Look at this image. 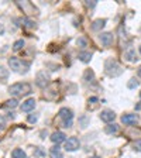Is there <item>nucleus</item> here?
Here are the masks:
<instances>
[{
  "label": "nucleus",
  "mask_w": 141,
  "mask_h": 158,
  "mask_svg": "<svg viewBox=\"0 0 141 158\" xmlns=\"http://www.w3.org/2000/svg\"><path fill=\"white\" fill-rule=\"evenodd\" d=\"M9 66H10V69L13 72H17V74H26L27 71L30 69V64L17 58V57L9 58Z\"/></svg>",
  "instance_id": "f257e3e1"
},
{
  "label": "nucleus",
  "mask_w": 141,
  "mask_h": 158,
  "mask_svg": "<svg viewBox=\"0 0 141 158\" xmlns=\"http://www.w3.org/2000/svg\"><path fill=\"white\" fill-rule=\"evenodd\" d=\"M9 93L11 96H23V95H30L31 93V85L27 82H17L9 86Z\"/></svg>",
  "instance_id": "f03ea898"
},
{
  "label": "nucleus",
  "mask_w": 141,
  "mask_h": 158,
  "mask_svg": "<svg viewBox=\"0 0 141 158\" xmlns=\"http://www.w3.org/2000/svg\"><path fill=\"white\" fill-rule=\"evenodd\" d=\"M104 71H106V74L111 78H116L123 74V69H121V66H120V64L113 58L106 59V62H104Z\"/></svg>",
  "instance_id": "7ed1b4c3"
},
{
  "label": "nucleus",
  "mask_w": 141,
  "mask_h": 158,
  "mask_svg": "<svg viewBox=\"0 0 141 158\" xmlns=\"http://www.w3.org/2000/svg\"><path fill=\"white\" fill-rule=\"evenodd\" d=\"M58 116H60V119L62 120V126L65 127V129H68V127H72L74 112L70 110V109H68V107H62V109H60V112H58Z\"/></svg>",
  "instance_id": "20e7f679"
},
{
  "label": "nucleus",
  "mask_w": 141,
  "mask_h": 158,
  "mask_svg": "<svg viewBox=\"0 0 141 158\" xmlns=\"http://www.w3.org/2000/svg\"><path fill=\"white\" fill-rule=\"evenodd\" d=\"M49 81H51V76H49L48 72H45V71H40L35 76V83L37 86L40 88H45V86H48Z\"/></svg>",
  "instance_id": "39448f33"
},
{
  "label": "nucleus",
  "mask_w": 141,
  "mask_h": 158,
  "mask_svg": "<svg viewBox=\"0 0 141 158\" xmlns=\"http://www.w3.org/2000/svg\"><path fill=\"white\" fill-rule=\"evenodd\" d=\"M81 148V141L76 137H69V138L65 141V150L72 152V151H76Z\"/></svg>",
  "instance_id": "423d86ee"
},
{
  "label": "nucleus",
  "mask_w": 141,
  "mask_h": 158,
  "mask_svg": "<svg viewBox=\"0 0 141 158\" xmlns=\"http://www.w3.org/2000/svg\"><path fill=\"white\" fill-rule=\"evenodd\" d=\"M121 121L126 126H134V124H137L138 116L137 114H133V113H126L121 116Z\"/></svg>",
  "instance_id": "0eeeda50"
},
{
  "label": "nucleus",
  "mask_w": 141,
  "mask_h": 158,
  "mask_svg": "<svg viewBox=\"0 0 141 158\" xmlns=\"http://www.w3.org/2000/svg\"><path fill=\"white\" fill-rule=\"evenodd\" d=\"M100 119L104 123H111V121H114V119H116V113L113 110H110V109H104L100 113Z\"/></svg>",
  "instance_id": "6e6552de"
},
{
  "label": "nucleus",
  "mask_w": 141,
  "mask_h": 158,
  "mask_svg": "<svg viewBox=\"0 0 141 158\" xmlns=\"http://www.w3.org/2000/svg\"><path fill=\"white\" fill-rule=\"evenodd\" d=\"M99 40L102 41V44H103L104 47H110V45L113 44V41H114V35L111 33H102L100 35H99Z\"/></svg>",
  "instance_id": "1a4fd4ad"
},
{
  "label": "nucleus",
  "mask_w": 141,
  "mask_h": 158,
  "mask_svg": "<svg viewBox=\"0 0 141 158\" xmlns=\"http://www.w3.org/2000/svg\"><path fill=\"white\" fill-rule=\"evenodd\" d=\"M49 138H51V141H52V143H55L56 145L67 141V136H65L62 131H54L51 134V137H49Z\"/></svg>",
  "instance_id": "9d476101"
},
{
  "label": "nucleus",
  "mask_w": 141,
  "mask_h": 158,
  "mask_svg": "<svg viewBox=\"0 0 141 158\" xmlns=\"http://www.w3.org/2000/svg\"><path fill=\"white\" fill-rule=\"evenodd\" d=\"M35 109V99H33V97H30V99H27L23 102L21 105V112H26V113H28V112L34 110Z\"/></svg>",
  "instance_id": "9b49d317"
},
{
  "label": "nucleus",
  "mask_w": 141,
  "mask_h": 158,
  "mask_svg": "<svg viewBox=\"0 0 141 158\" xmlns=\"http://www.w3.org/2000/svg\"><path fill=\"white\" fill-rule=\"evenodd\" d=\"M124 58L128 61V62H136L137 61V54H136V50L134 48H127L124 51Z\"/></svg>",
  "instance_id": "f8f14e48"
},
{
  "label": "nucleus",
  "mask_w": 141,
  "mask_h": 158,
  "mask_svg": "<svg viewBox=\"0 0 141 158\" xmlns=\"http://www.w3.org/2000/svg\"><path fill=\"white\" fill-rule=\"evenodd\" d=\"M104 26H106V20L104 19H97V20H95V21L92 23L90 28H92L93 31H100Z\"/></svg>",
  "instance_id": "ddd939ff"
},
{
  "label": "nucleus",
  "mask_w": 141,
  "mask_h": 158,
  "mask_svg": "<svg viewBox=\"0 0 141 158\" xmlns=\"http://www.w3.org/2000/svg\"><path fill=\"white\" fill-rule=\"evenodd\" d=\"M49 157L51 158H62L63 157L62 150H61L58 145H54V147L49 148Z\"/></svg>",
  "instance_id": "4468645a"
},
{
  "label": "nucleus",
  "mask_w": 141,
  "mask_h": 158,
  "mask_svg": "<svg viewBox=\"0 0 141 158\" xmlns=\"http://www.w3.org/2000/svg\"><path fill=\"white\" fill-rule=\"evenodd\" d=\"M90 59H92V52H89V51H82V52H79V61L88 64Z\"/></svg>",
  "instance_id": "2eb2a0df"
},
{
  "label": "nucleus",
  "mask_w": 141,
  "mask_h": 158,
  "mask_svg": "<svg viewBox=\"0 0 141 158\" xmlns=\"http://www.w3.org/2000/svg\"><path fill=\"white\" fill-rule=\"evenodd\" d=\"M83 81L85 82H93L95 81V72L92 69H86L83 74Z\"/></svg>",
  "instance_id": "dca6fc26"
},
{
  "label": "nucleus",
  "mask_w": 141,
  "mask_h": 158,
  "mask_svg": "<svg viewBox=\"0 0 141 158\" xmlns=\"http://www.w3.org/2000/svg\"><path fill=\"white\" fill-rule=\"evenodd\" d=\"M11 158H27V154L21 148H14L11 152Z\"/></svg>",
  "instance_id": "f3484780"
},
{
  "label": "nucleus",
  "mask_w": 141,
  "mask_h": 158,
  "mask_svg": "<svg viewBox=\"0 0 141 158\" xmlns=\"http://www.w3.org/2000/svg\"><path fill=\"white\" fill-rule=\"evenodd\" d=\"M7 79H9V69H6L4 66H0V82L4 83Z\"/></svg>",
  "instance_id": "a211bd4d"
},
{
  "label": "nucleus",
  "mask_w": 141,
  "mask_h": 158,
  "mask_svg": "<svg viewBox=\"0 0 141 158\" xmlns=\"http://www.w3.org/2000/svg\"><path fill=\"white\" fill-rule=\"evenodd\" d=\"M23 26L27 27V28H35V27H37V23L34 21V20L28 19V17H26V19H23Z\"/></svg>",
  "instance_id": "6ab92c4d"
},
{
  "label": "nucleus",
  "mask_w": 141,
  "mask_h": 158,
  "mask_svg": "<svg viewBox=\"0 0 141 158\" xmlns=\"http://www.w3.org/2000/svg\"><path fill=\"white\" fill-rule=\"evenodd\" d=\"M104 131L107 133V134H116V133L119 131V126L117 124H109V126H106V129H104Z\"/></svg>",
  "instance_id": "aec40b11"
},
{
  "label": "nucleus",
  "mask_w": 141,
  "mask_h": 158,
  "mask_svg": "<svg viewBox=\"0 0 141 158\" xmlns=\"http://www.w3.org/2000/svg\"><path fill=\"white\" fill-rule=\"evenodd\" d=\"M4 106H6V107H11V109H14V107L19 106V100H17V99H10V100H7V102L4 103Z\"/></svg>",
  "instance_id": "412c9836"
},
{
  "label": "nucleus",
  "mask_w": 141,
  "mask_h": 158,
  "mask_svg": "<svg viewBox=\"0 0 141 158\" xmlns=\"http://www.w3.org/2000/svg\"><path fill=\"white\" fill-rule=\"evenodd\" d=\"M23 47H24V40H17L13 44V51H20Z\"/></svg>",
  "instance_id": "4be33fe9"
},
{
  "label": "nucleus",
  "mask_w": 141,
  "mask_h": 158,
  "mask_svg": "<svg viewBox=\"0 0 141 158\" xmlns=\"http://www.w3.org/2000/svg\"><path fill=\"white\" fill-rule=\"evenodd\" d=\"M138 85H140V82H138L137 79H130V82L127 83V86H128L130 89H134V88H137Z\"/></svg>",
  "instance_id": "5701e85b"
},
{
  "label": "nucleus",
  "mask_w": 141,
  "mask_h": 158,
  "mask_svg": "<svg viewBox=\"0 0 141 158\" xmlns=\"http://www.w3.org/2000/svg\"><path fill=\"white\" fill-rule=\"evenodd\" d=\"M76 44L79 45V47H86V45H88V40H86V38H83V37H79L78 38V41H76Z\"/></svg>",
  "instance_id": "b1692460"
},
{
  "label": "nucleus",
  "mask_w": 141,
  "mask_h": 158,
  "mask_svg": "<svg viewBox=\"0 0 141 158\" xmlns=\"http://www.w3.org/2000/svg\"><path fill=\"white\" fill-rule=\"evenodd\" d=\"M6 126H7V123H6V119L0 114V131H3L4 129H6Z\"/></svg>",
  "instance_id": "393cba45"
},
{
  "label": "nucleus",
  "mask_w": 141,
  "mask_h": 158,
  "mask_svg": "<svg viewBox=\"0 0 141 158\" xmlns=\"http://www.w3.org/2000/svg\"><path fill=\"white\" fill-rule=\"evenodd\" d=\"M38 120V114H30V116H28V121H30V123H35V121Z\"/></svg>",
  "instance_id": "a878e982"
},
{
  "label": "nucleus",
  "mask_w": 141,
  "mask_h": 158,
  "mask_svg": "<svg viewBox=\"0 0 141 158\" xmlns=\"http://www.w3.org/2000/svg\"><path fill=\"white\" fill-rule=\"evenodd\" d=\"M134 150L138 151V152H141V140H138V141L134 143Z\"/></svg>",
  "instance_id": "bb28decb"
},
{
  "label": "nucleus",
  "mask_w": 141,
  "mask_h": 158,
  "mask_svg": "<svg viewBox=\"0 0 141 158\" xmlns=\"http://www.w3.org/2000/svg\"><path fill=\"white\" fill-rule=\"evenodd\" d=\"M85 4H86V7L93 9V7H95V6L97 4V2H85Z\"/></svg>",
  "instance_id": "cd10ccee"
},
{
  "label": "nucleus",
  "mask_w": 141,
  "mask_h": 158,
  "mask_svg": "<svg viewBox=\"0 0 141 158\" xmlns=\"http://www.w3.org/2000/svg\"><path fill=\"white\" fill-rule=\"evenodd\" d=\"M88 102H89V103H96V102H99V99H97L96 96H92V97L88 99Z\"/></svg>",
  "instance_id": "c85d7f7f"
},
{
  "label": "nucleus",
  "mask_w": 141,
  "mask_h": 158,
  "mask_svg": "<svg viewBox=\"0 0 141 158\" xmlns=\"http://www.w3.org/2000/svg\"><path fill=\"white\" fill-rule=\"evenodd\" d=\"M82 127H83V129L86 127V116H83V117H82Z\"/></svg>",
  "instance_id": "c756f323"
},
{
  "label": "nucleus",
  "mask_w": 141,
  "mask_h": 158,
  "mask_svg": "<svg viewBox=\"0 0 141 158\" xmlns=\"http://www.w3.org/2000/svg\"><path fill=\"white\" fill-rule=\"evenodd\" d=\"M9 117H10V119H14V117H16L14 113H9Z\"/></svg>",
  "instance_id": "7c9ffc66"
},
{
  "label": "nucleus",
  "mask_w": 141,
  "mask_h": 158,
  "mask_svg": "<svg viewBox=\"0 0 141 158\" xmlns=\"http://www.w3.org/2000/svg\"><path fill=\"white\" fill-rule=\"evenodd\" d=\"M37 155H42V151H41L40 148H38V150H37Z\"/></svg>",
  "instance_id": "2f4dec72"
},
{
  "label": "nucleus",
  "mask_w": 141,
  "mask_h": 158,
  "mask_svg": "<svg viewBox=\"0 0 141 158\" xmlns=\"http://www.w3.org/2000/svg\"><path fill=\"white\" fill-rule=\"evenodd\" d=\"M3 31H4V28H3V26H0V34L3 33Z\"/></svg>",
  "instance_id": "473e14b6"
},
{
  "label": "nucleus",
  "mask_w": 141,
  "mask_h": 158,
  "mask_svg": "<svg viewBox=\"0 0 141 158\" xmlns=\"http://www.w3.org/2000/svg\"><path fill=\"white\" fill-rule=\"evenodd\" d=\"M138 75H140V78H141V66L138 68Z\"/></svg>",
  "instance_id": "72a5a7b5"
},
{
  "label": "nucleus",
  "mask_w": 141,
  "mask_h": 158,
  "mask_svg": "<svg viewBox=\"0 0 141 158\" xmlns=\"http://www.w3.org/2000/svg\"><path fill=\"white\" fill-rule=\"evenodd\" d=\"M90 158H100V157H97V155H93V157H90Z\"/></svg>",
  "instance_id": "f704fd0d"
},
{
  "label": "nucleus",
  "mask_w": 141,
  "mask_h": 158,
  "mask_svg": "<svg viewBox=\"0 0 141 158\" xmlns=\"http://www.w3.org/2000/svg\"><path fill=\"white\" fill-rule=\"evenodd\" d=\"M140 54H141V45H140Z\"/></svg>",
  "instance_id": "c9c22d12"
},
{
  "label": "nucleus",
  "mask_w": 141,
  "mask_h": 158,
  "mask_svg": "<svg viewBox=\"0 0 141 158\" xmlns=\"http://www.w3.org/2000/svg\"><path fill=\"white\" fill-rule=\"evenodd\" d=\"M140 99H141V92H140Z\"/></svg>",
  "instance_id": "e433bc0d"
}]
</instances>
